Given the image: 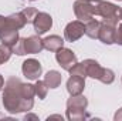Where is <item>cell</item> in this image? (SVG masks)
<instances>
[{"label": "cell", "instance_id": "1", "mask_svg": "<svg viewBox=\"0 0 122 121\" xmlns=\"http://www.w3.org/2000/svg\"><path fill=\"white\" fill-rule=\"evenodd\" d=\"M36 90L34 84L23 83L17 77H10L3 88L1 104L4 110L10 114L29 113L34 105Z\"/></svg>", "mask_w": 122, "mask_h": 121}, {"label": "cell", "instance_id": "2", "mask_svg": "<svg viewBox=\"0 0 122 121\" xmlns=\"http://www.w3.org/2000/svg\"><path fill=\"white\" fill-rule=\"evenodd\" d=\"M88 100L85 95H71L67 100V118L70 121H81L90 118V114L87 113Z\"/></svg>", "mask_w": 122, "mask_h": 121}, {"label": "cell", "instance_id": "3", "mask_svg": "<svg viewBox=\"0 0 122 121\" xmlns=\"http://www.w3.org/2000/svg\"><path fill=\"white\" fill-rule=\"evenodd\" d=\"M118 20H119L118 16L102 19L99 34H98V40H101L104 44H108V46L109 44H114L115 43V34H117Z\"/></svg>", "mask_w": 122, "mask_h": 121}, {"label": "cell", "instance_id": "4", "mask_svg": "<svg viewBox=\"0 0 122 121\" xmlns=\"http://www.w3.org/2000/svg\"><path fill=\"white\" fill-rule=\"evenodd\" d=\"M90 1H91L94 16H101L102 19L118 16L119 7L117 4L109 3V1H105V0H90Z\"/></svg>", "mask_w": 122, "mask_h": 121}, {"label": "cell", "instance_id": "5", "mask_svg": "<svg viewBox=\"0 0 122 121\" xmlns=\"http://www.w3.org/2000/svg\"><path fill=\"white\" fill-rule=\"evenodd\" d=\"M84 34H85V23L81 22V20L70 22L64 29V38L70 43H74V41L80 40Z\"/></svg>", "mask_w": 122, "mask_h": 121}, {"label": "cell", "instance_id": "6", "mask_svg": "<svg viewBox=\"0 0 122 121\" xmlns=\"http://www.w3.org/2000/svg\"><path fill=\"white\" fill-rule=\"evenodd\" d=\"M21 73L23 76L27 78V80H38L41 73H43V67H41V63L36 59H27V60L23 61L21 64Z\"/></svg>", "mask_w": 122, "mask_h": 121}, {"label": "cell", "instance_id": "7", "mask_svg": "<svg viewBox=\"0 0 122 121\" xmlns=\"http://www.w3.org/2000/svg\"><path fill=\"white\" fill-rule=\"evenodd\" d=\"M74 14L78 20L81 22H88L94 19V11H92V6L90 0H75L74 1Z\"/></svg>", "mask_w": 122, "mask_h": 121}, {"label": "cell", "instance_id": "8", "mask_svg": "<svg viewBox=\"0 0 122 121\" xmlns=\"http://www.w3.org/2000/svg\"><path fill=\"white\" fill-rule=\"evenodd\" d=\"M56 60L61 66V68L65 71H70V68L78 63L77 56L72 53V50L65 49V47H61L56 51Z\"/></svg>", "mask_w": 122, "mask_h": 121}, {"label": "cell", "instance_id": "9", "mask_svg": "<svg viewBox=\"0 0 122 121\" xmlns=\"http://www.w3.org/2000/svg\"><path fill=\"white\" fill-rule=\"evenodd\" d=\"M33 27H34L36 34L43 36L53 27V17L46 11H38L33 22Z\"/></svg>", "mask_w": 122, "mask_h": 121}, {"label": "cell", "instance_id": "10", "mask_svg": "<svg viewBox=\"0 0 122 121\" xmlns=\"http://www.w3.org/2000/svg\"><path fill=\"white\" fill-rule=\"evenodd\" d=\"M85 88V78L80 76H72L70 74V78L67 80V91L70 95H78L82 94Z\"/></svg>", "mask_w": 122, "mask_h": 121}, {"label": "cell", "instance_id": "11", "mask_svg": "<svg viewBox=\"0 0 122 121\" xmlns=\"http://www.w3.org/2000/svg\"><path fill=\"white\" fill-rule=\"evenodd\" d=\"M24 47H26V54H38L44 50L43 38H40L38 34L26 37L24 38Z\"/></svg>", "mask_w": 122, "mask_h": 121}, {"label": "cell", "instance_id": "12", "mask_svg": "<svg viewBox=\"0 0 122 121\" xmlns=\"http://www.w3.org/2000/svg\"><path fill=\"white\" fill-rule=\"evenodd\" d=\"M82 63H84V67H85V71H87V77H91L94 80L99 81V78L104 73V67H101V64L94 59H87Z\"/></svg>", "mask_w": 122, "mask_h": 121}, {"label": "cell", "instance_id": "13", "mask_svg": "<svg viewBox=\"0 0 122 121\" xmlns=\"http://www.w3.org/2000/svg\"><path fill=\"white\" fill-rule=\"evenodd\" d=\"M43 43H44V49L51 51V53H56L58 49L64 47V38L61 36H57V34L47 36L46 38H43Z\"/></svg>", "mask_w": 122, "mask_h": 121}, {"label": "cell", "instance_id": "14", "mask_svg": "<svg viewBox=\"0 0 122 121\" xmlns=\"http://www.w3.org/2000/svg\"><path fill=\"white\" fill-rule=\"evenodd\" d=\"M61 81H62V76L57 70H50L44 76V83L47 84L48 88H58L61 86Z\"/></svg>", "mask_w": 122, "mask_h": 121}, {"label": "cell", "instance_id": "15", "mask_svg": "<svg viewBox=\"0 0 122 121\" xmlns=\"http://www.w3.org/2000/svg\"><path fill=\"white\" fill-rule=\"evenodd\" d=\"M7 20H9L10 26H11L14 30H20V29H23V27L27 24V20H26V17H24V14H23L21 11L13 13V14L7 16Z\"/></svg>", "mask_w": 122, "mask_h": 121}, {"label": "cell", "instance_id": "16", "mask_svg": "<svg viewBox=\"0 0 122 121\" xmlns=\"http://www.w3.org/2000/svg\"><path fill=\"white\" fill-rule=\"evenodd\" d=\"M99 29H101V22L91 19L88 22H85V34L90 37V38H98V34H99Z\"/></svg>", "mask_w": 122, "mask_h": 121}, {"label": "cell", "instance_id": "17", "mask_svg": "<svg viewBox=\"0 0 122 121\" xmlns=\"http://www.w3.org/2000/svg\"><path fill=\"white\" fill-rule=\"evenodd\" d=\"M19 30H9L6 31L4 34H1L0 36V41H1V44H6V46H9V47H11L17 40H19Z\"/></svg>", "mask_w": 122, "mask_h": 121}, {"label": "cell", "instance_id": "18", "mask_svg": "<svg viewBox=\"0 0 122 121\" xmlns=\"http://www.w3.org/2000/svg\"><path fill=\"white\" fill-rule=\"evenodd\" d=\"M34 90H36V95H37L40 100H44V98L47 97L48 87H47V84L44 83V80H36Z\"/></svg>", "mask_w": 122, "mask_h": 121}, {"label": "cell", "instance_id": "19", "mask_svg": "<svg viewBox=\"0 0 122 121\" xmlns=\"http://www.w3.org/2000/svg\"><path fill=\"white\" fill-rule=\"evenodd\" d=\"M11 51L13 54H17V56H26V47H24V38L19 37V40L11 46Z\"/></svg>", "mask_w": 122, "mask_h": 121}, {"label": "cell", "instance_id": "20", "mask_svg": "<svg viewBox=\"0 0 122 121\" xmlns=\"http://www.w3.org/2000/svg\"><path fill=\"white\" fill-rule=\"evenodd\" d=\"M13 51H11V47L6 46V44H0V66L4 64L6 61L10 60Z\"/></svg>", "mask_w": 122, "mask_h": 121}, {"label": "cell", "instance_id": "21", "mask_svg": "<svg viewBox=\"0 0 122 121\" xmlns=\"http://www.w3.org/2000/svg\"><path fill=\"white\" fill-rule=\"evenodd\" d=\"M70 74L72 76H80V77H84L87 78V71H85V67H84V63H77L75 66H72L68 71Z\"/></svg>", "mask_w": 122, "mask_h": 121}, {"label": "cell", "instance_id": "22", "mask_svg": "<svg viewBox=\"0 0 122 121\" xmlns=\"http://www.w3.org/2000/svg\"><path fill=\"white\" fill-rule=\"evenodd\" d=\"M114 80H115V73H114L111 68H105V67H104V73H102L99 81L104 83V84H112Z\"/></svg>", "mask_w": 122, "mask_h": 121}, {"label": "cell", "instance_id": "23", "mask_svg": "<svg viewBox=\"0 0 122 121\" xmlns=\"http://www.w3.org/2000/svg\"><path fill=\"white\" fill-rule=\"evenodd\" d=\"M21 13L24 14V17H26V20H27V24H29V23H33V22H34V19H36L38 10L34 9V7H26V9L21 10Z\"/></svg>", "mask_w": 122, "mask_h": 121}, {"label": "cell", "instance_id": "24", "mask_svg": "<svg viewBox=\"0 0 122 121\" xmlns=\"http://www.w3.org/2000/svg\"><path fill=\"white\" fill-rule=\"evenodd\" d=\"M9 30H14V29L10 26V23H9L7 17L0 16V36H1V34H4L6 31H9Z\"/></svg>", "mask_w": 122, "mask_h": 121}, {"label": "cell", "instance_id": "25", "mask_svg": "<svg viewBox=\"0 0 122 121\" xmlns=\"http://www.w3.org/2000/svg\"><path fill=\"white\" fill-rule=\"evenodd\" d=\"M115 43L122 46V23L117 26V34H115Z\"/></svg>", "mask_w": 122, "mask_h": 121}, {"label": "cell", "instance_id": "26", "mask_svg": "<svg viewBox=\"0 0 122 121\" xmlns=\"http://www.w3.org/2000/svg\"><path fill=\"white\" fill-rule=\"evenodd\" d=\"M114 120L115 121H122V107L115 113V116H114Z\"/></svg>", "mask_w": 122, "mask_h": 121}, {"label": "cell", "instance_id": "27", "mask_svg": "<svg viewBox=\"0 0 122 121\" xmlns=\"http://www.w3.org/2000/svg\"><path fill=\"white\" fill-rule=\"evenodd\" d=\"M24 120H38V117L34 116V114H27V116L24 117Z\"/></svg>", "mask_w": 122, "mask_h": 121}, {"label": "cell", "instance_id": "28", "mask_svg": "<svg viewBox=\"0 0 122 121\" xmlns=\"http://www.w3.org/2000/svg\"><path fill=\"white\" fill-rule=\"evenodd\" d=\"M4 88V78H3V76L0 74V91Z\"/></svg>", "mask_w": 122, "mask_h": 121}, {"label": "cell", "instance_id": "29", "mask_svg": "<svg viewBox=\"0 0 122 121\" xmlns=\"http://www.w3.org/2000/svg\"><path fill=\"white\" fill-rule=\"evenodd\" d=\"M51 118H58V120L62 121V116H58V114H54V116H50L48 117V120H51Z\"/></svg>", "mask_w": 122, "mask_h": 121}, {"label": "cell", "instance_id": "30", "mask_svg": "<svg viewBox=\"0 0 122 121\" xmlns=\"http://www.w3.org/2000/svg\"><path fill=\"white\" fill-rule=\"evenodd\" d=\"M118 17H119V20H122V9L118 10Z\"/></svg>", "mask_w": 122, "mask_h": 121}, {"label": "cell", "instance_id": "31", "mask_svg": "<svg viewBox=\"0 0 122 121\" xmlns=\"http://www.w3.org/2000/svg\"><path fill=\"white\" fill-rule=\"evenodd\" d=\"M29 1H37V0H29Z\"/></svg>", "mask_w": 122, "mask_h": 121}, {"label": "cell", "instance_id": "32", "mask_svg": "<svg viewBox=\"0 0 122 121\" xmlns=\"http://www.w3.org/2000/svg\"><path fill=\"white\" fill-rule=\"evenodd\" d=\"M118 1H121V0H118Z\"/></svg>", "mask_w": 122, "mask_h": 121}]
</instances>
